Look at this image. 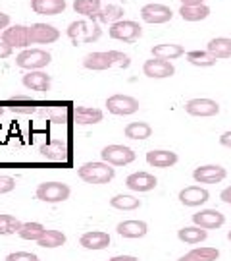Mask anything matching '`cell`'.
<instances>
[{
    "instance_id": "1",
    "label": "cell",
    "mask_w": 231,
    "mask_h": 261,
    "mask_svg": "<svg viewBox=\"0 0 231 261\" xmlns=\"http://www.w3.org/2000/svg\"><path fill=\"white\" fill-rule=\"evenodd\" d=\"M131 64V58L120 50H106V53H89L83 58V66L87 70L104 72L110 68H127Z\"/></svg>"
},
{
    "instance_id": "2",
    "label": "cell",
    "mask_w": 231,
    "mask_h": 261,
    "mask_svg": "<svg viewBox=\"0 0 231 261\" xmlns=\"http://www.w3.org/2000/svg\"><path fill=\"white\" fill-rule=\"evenodd\" d=\"M65 35L74 45H83V43H94L102 35V29L96 19H79L70 23V28L65 31Z\"/></svg>"
},
{
    "instance_id": "3",
    "label": "cell",
    "mask_w": 231,
    "mask_h": 261,
    "mask_svg": "<svg viewBox=\"0 0 231 261\" xmlns=\"http://www.w3.org/2000/svg\"><path fill=\"white\" fill-rule=\"evenodd\" d=\"M79 178L87 182V184H108L114 180L116 176V168L104 163V161H98V163H85L83 167H79L77 170Z\"/></svg>"
},
{
    "instance_id": "4",
    "label": "cell",
    "mask_w": 231,
    "mask_h": 261,
    "mask_svg": "<svg viewBox=\"0 0 231 261\" xmlns=\"http://www.w3.org/2000/svg\"><path fill=\"white\" fill-rule=\"evenodd\" d=\"M52 62V55L43 48H25L16 56V64L23 70L35 72V70H43Z\"/></svg>"
},
{
    "instance_id": "5",
    "label": "cell",
    "mask_w": 231,
    "mask_h": 261,
    "mask_svg": "<svg viewBox=\"0 0 231 261\" xmlns=\"http://www.w3.org/2000/svg\"><path fill=\"white\" fill-rule=\"evenodd\" d=\"M35 196L39 201H45V203H62L65 199H70L72 190L64 182H43L37 186Z\"/></svg>"
},
{
    "instance_id": "6",
    "label": "cell",
    "mask_w": 231,
    "mask_h": 261,
    "mask_svg": "<svg viewBox=\"0 0 231 261\" xmlns=\"http://www.w3.org/2000/svg\"><path fill=\"white\" fill-rule=\"evenodd\" d=\"M108 35L116 41H123V43H135L141 35H143V29L137 21L133 19H120L116 23H112L108 29Z\"/></svg>"
},
{
    "instance_id": "7",
    "label": "cell",
    "mask_w": 231,
    "mask_h": 261,
    "mask_svg": "<svg viewBox=\"0 0 231 261\" xmlns=\"http://www.w3.org/2000/svg\"><path fill=\"white\" fill-rule=\"evenodd\" d=\"M101 157L104 163H108L112 167H125V165H131L135 161V151L131 147H125V145H106L104 149L101 151Z\"/></svg>"
},
{
    "instance_id": "8",
    "label": "cell",
    "mask_w": 231,
    "mask_h": 261,
    "mask_svg": "<svg viewBox=\"0 0 231 261\" xmlns=\"http://www.w3.org/2000/svg\"><path fill=\"white\" fill-rule=\"evenodd\" d=\"M0 39H2V43H6L12 48H23L25 50V48H29V45H33L29 28L27 25H19V23L4 29Z\"/></svg>"
},
{
    "instance_id": "9",
    "label": "cell",
    "mask_w": 231,
    "mask_h": 261,
    "mask_svg": "<svg viewBox=\"0 0 231 261\" xmlns=\"http://www.w3.org/2000/svg\"><path fill=\"white\" fill-rule=\"evenodd\" d=\"M106 109L116 116H129L139 111V101L131 95H112L106 99Z\"/></svg>"
},
{
    "instance_id": "10",
    "label": "cell",
    "mask_w": 231,
    "mask_h": 261,
    "mask_svg": "<svg viewBox=\"0 0 231 261\" xmlns=\"http://www.w3.org/2000/svg\"><path fill=\"white\" fill-rule=\"evenodd\" d=\"M185 112L191 116H199V118H210V116H216L220 112V105L212 99L199 97V99H191L185 103Z\"/></svg>"
},
{
    "instance_id": "11",
    "label": "cell",
    "mask_w": 231,
    "mask_h": 261,
    "mask_svg": "<svg viewBox=\"0 0 231 261\" xmlns=\"http://www.w3.org/2000/svg\"><path fill=\"white\" fill-rule=\"evenodd\" d=\"M141 18L143 21H147V23H168V21H172L174 18V12L172 8H168L164 4H156V2H152V4H145L143 8H141Z\"/></svg>"
},
{
    "instance_id": "12",
    "label": "cell",
    "mask_w": 231,
    "mask_h": 261,
    "mask_svg": "<svg viewBox=\"0 0 231 261\" xmlns=\"http://www.w3.org/2000/svg\"><path fill=\"white\" fill-rule=\"evenodd\" d=\"M227 172L220 165H203L193 170V178L196 184H218L225 180Z\"/></svg>"
},
{
    "instance_id": "13",
    "label": "cell",
    "mask_w": 231,
    "mask_h": 261,
    "mask_svg": "<svg viewBox=\"0 0 231 261\" xmlns=\"http://www.w3.org/2000/svg\"><path fill=\"white\" fill-rule=\"evenodd\" d=\"M143 72L147 77L152 80H166L176 74V68L170 60H160V58H150L143 64Z\"/></svg>"
},
{
    "instance_id": "14",
    "label": "cell",
    "mask_w": 231,
    "mask_h": 261,
    "mask_svg": "<svg viewBox=\"0 0 231 261\" xmlns=\"http://www.w3.org/2000/svg\"><path fill=\"white\" fill-rule=\"evenodd\" d=\"M41 155L48 161H56V163H64L70 159V147H68V143L62 140H58V138H52V140H48L46 143L41 145Z\"/></svg>"
},
{
    "instance_id": "15",
    "label": "cell",
    "mask_w": 231,
    "mask_h": 261,
    "mask_svg": "<svg viewBox=\"0 0 231 261\" xmlns=\"http://www.w3.org/2000/svg\"><path fill=\"white\" fill-rule=\"evenodd\" d=\"M193 223L204 230H214L225 224V215L220 213L218 209H203L193 215Z\"/></svg>"
},
{
    "instance_id": "16",
    "label": "cell",
    "mask_w": 231,
    "mask_h": 261,
    "mask_svg": "<svg viewBox=\"0 0 231 261\" xmlns=\"http://www.w3.org/2000/svg\"><path fill=\"white\" fill-rule=\"evenodd\" d=\"M210 199V192L203 186H187L179 192V201L185 207H201Z\"/></svg>"
},
{
    "instance_id": "17",
    "label": "cell",
    "mask_w": 231,
    "mask_h": 261,
    "mask_svg": "<svg viewBox=\"0 0 231 261\" xmlns=\"http://www.w3.org/2000/svg\"><path fill=\"white\" fill-rule=\"evenodd\" d=\"M29 31H31L33 45H50V43H56L60 39V31L48 23H33Z\"/></svg>"
},
{
    "instance_id": "18",
    "label": "cell",
    "mask_w": 231,
    "mask_h": 261,
    "mask_svg": "<svg viewBox=\"0 0 231 261\" xmlns=\"http://www.w3.org/2000/svg\"><path fill=\"white\" fill-rule=\"evenodd\" d=\"M156 184H158L156 176L150 174V172H145V170L133 172V174H129V176L125 178V186L129 188V190H133V192H139V194L154 190Z\"/></svg>"
},
{
    "instance_id": "19",
    "label": "cell",
    "mask_w": 231,
    "mask_h": 261,
    "mask_svg": "<svg viewBox=\"0 0 231 261\" xmlns=\"http://www.w3.org/2000/svg\"><path fill=\"white\" fill-rule=\"evenodd\" d=\"M23 85L27 87L29 91H37V93H46L50 89V84H52V77L43 72V70H35V72H27L23 75Z\"/></svg>"
},
{
    "instance_id": "20",
    "label": "cell",
    "mask_w": 231,
    "mask_h": 261,
    "mask_svg": "<svg viewBox=\"0 0 231 261\" xmlns=\"http://www.w3.org/2000/svg\"><path fill=\"white\" fill-rule=\"evenodd\" d=\"M177 161H179V157H177V153H174V151L152 149L147 153V163L154 168H170L174 167Z\"/></svg>"
},
{
    "instance_id": "21",
    "label": "cell",
    "mask_w": 231,
    "mask_h": 261,
    "mask_svg": "<svg viewBox=\"0 0 231 261\" xmlns=\"http://www.w3.org/2000/svg\"><path fill=\"white\" fill-rule=\"evenodd\" d=\"M79 244L85 250H106L110 246V234L102 230H91L79 238Z\"/></svg>"
},
{
    "instance_id": "22",
    "label": "cell",
    "mask_w": 231,
    "mask_h": 261,
    "mask_svg": "<svg viewBox=\"0 0 231 261\" xmlns=\"http://www.w3.org/2000/svg\"><path fill=\"white\" fill-rule=\"evenodd\" d=\"M31 10L41 16H58L65 10V0H31Z\"/></svg>"
},
{
    "instance_id": "23",
    "label": "cell",
    "mask_w": 231,
    "mask_h": 261,
    "mask_svg": "<svg viewBox=\"0 0 231 261\" xmlns=\"http://www.w3.org/2000/svg\"><path fill=\"white\" fill-rule=\"evenodd\" d=\"M116 230L120 236L123 238H143V236H147L148 232V226L145 221H135V219H131V221H123L116 226Z\"/></svg>"
},
{
    "instance_id": "24",
    "label": "cell",
    "mask_w": 231,
    "mask_h": 261,
    "mask_svg": "<svg viewBox=\"0 0 231 261\" xmlns=\"http://www.w3.org/2000/svg\"><path fill=\"white\" fill-rule=\"evenodd\" d=\"M74 118L77 124L81 126H89V124H98L104 118V112L94 107H77L74 111Z\"/></svg>"
},
{
    "instance_id": "25",
    "label": "cell",
    "mask_w": 231,
    "mask_h": 261,
    "mask_svg": "<svg viewBox=\"0 0 231 261\" xmlns=\"http://www.w3.org/2000/svg\"><path fill=\"white\" fill-rule=\"evenodd\" d=\"M152 58H160V60H176L179 56L185 55V48L176 43H162V45H154L152 47Z\"/></svg>"
},
{
    "instance_id": "26",
    "label": "cell",
    "mask_w": 231,
    "mask_h": 261,
    "mask_svg": "<svg viewBox=\"0 0 231 261\" xmlns=\"http://www.w3.org/2000/svg\"><path fill=\"white\" fill-rule=\"evenodd\" d=\"M206 236H208V230H204L201 226H183L181 230H177V238L181 240L183 244H189V246H196V244H201L206 240Z\"/></svg>"
},
{
    "instance_id": "27",
    "label": "cell",
    "mask_w": 231,
    "mask_h": 261,
    "mask_svg": "<svg viewBox=\"0 0 231 261\" xmlns=\"http://www.w3.org/2000/svg\"><path fill=\"white\" fill-rule=\"evenodd\" d=\"M206 50L216 58V60H222V58H231V39L227 37H216L210 39Z\"/></svg>"
},
{
    "instance_id": "28",
    "label": "cell",
    "mask_w": 231,
    "mask_h": 261,
    "mask_svg": "<svg viewBox=\"0 0 231 261\" xmlns=\"http://www.w3.org/2000/svg\"><path fill=\"white\" fill-rule=\"evenodd\" d=\"M218 257H220V250L203 246V248H193L191 252L181 255L177 261H216Z\"/></svg>"
},
{
    "instance_id": "29",
    "label": "cell",
    "mask_w": 231,
    "mask_h": 261,
    "mask_svg": "<svg viewBox=\"0 0 231 261\" xmlns=\"http://www.w3.org/2000/svg\"><path fill=\"white\" fill-rule=\"evenodd\" d=\"M94 19L98 21V23H116V21H120L123 19V8L118 6V4H108V6H102L98 10V14L94 16Z\"/></svg>"
},
{
    "instance_id": "30",
    "label": "cell",
    "mask_w": 231,
    "mask_h": 261,
    "mask_svg": "<svg viewBox=\"0 0 231 261\" xmlns=\"http://www.w3.org/2000/svg\"><path fill=\"white\" fill-rule=\"evenodd\" d=\"M179 16L185 21H203L210 16V8L206 4H199V6H181L179 8Z\"/></svg>"
},
{
    "instance_id": "31",
    "label": "cell",
    "mask_w": 231,
    "mask_h": 261,
    "mask_svg": "<svg viewBox=\"0 0 231 261\" xmlns=\"http://www.w3.org/2000/svg\"><path fill=\"white\" fill-rule=\"evenodd\" d=\"M110 207L118 209V211H135L141 207V199L129 196V194H120V196H114L110 199Z\"/></svg>"
},
{
    "instance_id": "32",
    "label": "cell",
    "mask_w": 231,
    "mask_h": 261,
    "mask_svg": "<svg viewBox=\"0 0 231 261\" xmlns=\"http://www.w3.org/2000/svg\"><path fill=\"white\" fill-rule=\"evenodd\" d=\"M39 246L45 248V250H52V248H60L65 244V234L60 230H48L46 228L45 234L39 238Z\"/></svg>"
},
{
    "instance_id": "33",
    "label": "cell",
    "mask_w": 231,
    "mask_h": 261,
    "mask_svg": "<svg viewBox=\"0 0 231 261\" xmlns=\"http://www.w3.org/2000/svg\"><path fill=\"white\" fill-rule=\"evenodd\" d=\"M102 8L101 0H75L74 2V10L75 14H81L85 18L94 19V16L98 14V10Z\"/></svg>"
},
{
    "instance_id": "34",
    "label": "cell",
    "mask_w": 231,
    "mask_h": 261,
    "mask_svg": "<svg viewBox=\"0 0 231 261\" xmlns=\"http://www.w3.org/2000/svg\"><path fill=\"white\" fill-rule=\"evenodd\" d=\"M152 136V128L147 122H131L125 126V138L129 140H148Z\"/></svg>"
},
{
    "instance_id": "35",
    "label": "cell",
    "mask_w": 231,
    "mask_h": 261,
    "mask_svg": "<svg viewBox=\"0 0 231 261\" xmlns=\"http://www.w3.org/2000/svg\"><path fill=\"white\" fill-rule=\"evenodd\" d=\"M185 56H187V62L189 64L199 66V68H210V66H214L218 62L208 50H189Z\"/></svg>"
},
{
    "instance_id": "36",
    "label": "cell",
    "mask_w": 231,
    "mask_h": 261,
    "mask_svg": "<svg viewBox=\"0 0 231 261\" xmlns=\"http://www.w3.org/2000/svg\"><path fill=\"white\" fill-rule=\"evenodd\" d=\"M45 226L41 223H23L21 224V228H19V238H23V240H29V242H39V238L45 234Z\"/></svg>"
},
{
    "instance_id": "37",
    "label": "cell",
    "mask_w": 231,
    "mask_h": 261,
    "mask_svg": "<svg viewBox=\"0 0 231 261\" xmlns=\"http://www.w3.org/2000/svg\"><path fill=\"white\" fill-rule=\"evenodd\" d=\"M39 116L54 122V124H62V122L68 120V109L65 107H41Z\"/></svg>"
},
{
    "instance_id": "38",
    "label": "cell",
    "mask_w": 231,
    "mask_h": 261,
    "mask_svg": "<svg viewBox=\"0 0 231 261\" xmlns=\"http://www.w3.org/2000/svg\"><path fill=\"white\" fill-rule=\"evenodd\" d=\"M21 221H18L14 215L0 213V234H16L21 228Z\"/></svg>"
},
{
    "instance_id": "39",
    "label": "cell",
    "mask_w": 231,
    "mask_h": 261,
    "mask_svg": "<svg viewBox=\"0 0 231 261\" xmlns=\"http://www.w3.org/2000/svg\"><path fill=\"white\" fill-rule=\"evenodd\" d=\"M6 261H41V259L31 252H14L10 253V255H6Z\"/></svg>"
},
{
    "instance_id": "40",
    "label": "cell",
    "mask_w": 231,
    "mask_h": 261,
    "mask_svg": "<svg viewBox=\"0 0 231 261\" xmlns=\"http://www.w3.org/2000/svg\"><path fill=\"white\" fill-rule=\"evenodd\" d=\"M14 188H16V180H14V178L6 176V174H0V196L10 194Z\"/></svg>"
},
{
    "instance_id": "41",
    "label": "cell",
    "mask_w": 231,
    "mask_h": 261,
    "mask_svg": "<svg viewBox=\"0 0 231 261\" xmlns=\"http://www.w3.org/2000/svg\"><path fill=\"white\" fill-rule=\"evenodd\" d=\"M12 53H14V48L0 41V58H8V56H12Z\"/></svg>"
},
{
    "instance_id": "42",
    "label": "cell",
    "mask_w": 231,
    "mask_h": 261,
    "mask_svg": "<svg viewBox=\"0 0 231 261\" xmlns=\"http://www.w3.org/2000/svg\"><path fill=\"white\" fill-rule=\"evenodd\" d=\"M220 143H222L223 147L231 149V130L229 132H223L222 136H220Z\"/></svg>"
},
{
    "instance_id": "43",
    "label": "cell",
    "mask_w": 231,
    "mask_h": 261,
    "mask_svg": "<svg viewBox=\"0 0 231 261\" xmlns=\"http://www.w3.org/2000/svg\"><path fill=\"white\" fill-rule=\"evenodd\" d=\"M220 199H222L223 203L231 205V186H227L225 190H222V194H220Z\"/></svg>"
},
{
    "instance_id": "44",
    "label": "cell",
    "mask_w": 231,
    "mask_h": 261,
    "mask_svg": "<svg viewBox=\"0 0 231 261\" xmlns=\"http://www.w3.org/2000/svg\"><path fill=\"white\" fill-rule=\"evenodd\" d=\"M6 28H10V16L4 14V12H0V29H6Z\"/></svg>"
},
{
    "instance_id": "45",
    "label": "cell",
    "mask_w": 231,
    "mask_h": 261,
    "mask_svg": "<svg viewBox=\"0 0 231 261\" xmlns=\"http://www.w3.org/2000/svg\"><path fill=\"white\" fill-rule=\"evenodd\" d=\"M181 6H199V4H204L206 0H179Z\"/></svg>"
},
{
    "instance_id": "46",
    "label": "cell",
    "mask_w": 231,
    "mask_h": 261,
    "mask_svg": "<svg viewBox=\"0 0 231 261\" xmlns=\"http://www.w3.org/2000/svg\"><path fill=\"white\" fill-rule=\"evenodd\" d=\"M110 261H139L135 255H116V257H112Z\"/></svg>"
},
{
    "instance_id": "47",
    "label": "cell",
    "mask_w": 231,
    "mask_h": 261,
    "mask_svg": "<svg viewBox=\"0 0 231 261\" xmlns=\"http://www.w3.org/2000/svg\"><path fill=\"white\" fill-rule=\"evenodd\" d=\"M2 112H4V109H2V107H0V116H2Z\"/></svg>"
},
{
    "instance_id": "48",
    "label": "cell",
    "mask_w": 231,
    "mask_h": 261,
    "mask_svg": "<svg viewBox=\"0 0 231 261\" xmlns=\"http://www.w3.org/2000/svg\"><path fill=\"white\" fill-rule=\"evenodd\" d=\"M227 238H229V242H231V230H229V234H227Z\"/></svg>"
},
{
    "instance_id": "49",
    "label": "cell",
    "mask_w": 231,
    "mask_h": 261,
    "mask_svg": "<svg viewBox=\"0 0 231 261\" xmlns=\"http://www.w3.org/2000/svg\"><path fill=\"white\" fill-rule=\"evenodd\" d=\"M108 261H110V259H108Z\"/></svg>"
}]
</instances>
